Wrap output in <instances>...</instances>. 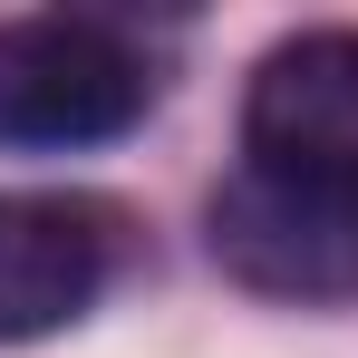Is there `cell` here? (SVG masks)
<instances>
[{
  "instance_id": "obj_1",
  "label": "cell",
  "mask_w": 358,
  "mask_h": 358,
  "mask_svg": "<svg viewBox=\"0 0 358 358\" xmlns=\"http://www.w3.org/2000/svg\"><path fill=\"white\" fill-rule=\"evenodd\" d=\"M155 107V68L107 20H0V145H107Z\"/></svg>"
},
{
  "instance_id": "obj_2",
  "label": "cell",
  "mask_w": 358,
  "mask_h": 358,
  "mask_svg": "<svg viewBox=\"0 0 358 358\" xmlns=\"http://www.w3.org/2000/svg\"><path fill=\"white\" fill-rule=\"evenodd\" d=\"M242 165L358 203V29H300L252 68Z\"/></svg>"
},
{
  "instance_id": "obj_3",
  "label": "cell",
  "mask_w": 358,
  "mask_h": 358,
  "mask_svg": "<svg viewBox=\"0 0 358 358\" xmlns=\"http://www.w3.org/2000/svg\"><path fill=\"white\" fill-rule=\"evenodd\" d=\"M213 262L271 300H358V203L242 165L213 194Z\"/></svg>"
},
{
  "instance_id": "obj_4",
  "label": "cell",
  "mask_w": 358,
  "mask_h": 358,
  "mask_svg": "<svg viewBox=\"0 0 358 358\" xmlns=\"http://www.w3.org/2000/svg\"><path fill=\"white\" fill-rule=\"evenodd\" d=\"M117 271V213L97 194H0V349L68 329Z\"/></svg>"
}]
</instances>
